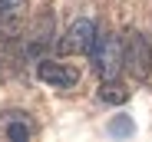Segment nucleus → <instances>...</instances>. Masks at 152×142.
<instances>
[{
  "label": "nucleus",
  "instance_id": "1",
  "mask_svg": "<svg viewBox=\"0 0 152 142\" xmlns=\"http://www.w3.org/2000/svg\"><path fill=\"white\" fill-rule=\"evenodd\" d=\"M89 56H93V66L99 69L103 79H116V76H119V66L126 63V60H122V50H119V40H116L113 33H99Z\"/></svg>",
  "mask_w": 152,
  "mask_h": 142
},
{
  "label": "nucleus",
  "instance_id": "2",
  "mask_svg": "<svg viewBox=\"0 0 152 142\" xmlns=\"http://www.w3.org/2000/svg\"><path fill=\"white\" fill-rule=\"evenodd\" d=\"M126 66H129V73L136 79H149L152 76V50L142 33H129L126 36Z\"/></svg>",
  "mask_w": 152,
  "mask_h": 142
},
{
  "label": "nucleus",
  "instance_id": "3",
  "mask_svg": "<svg viewBox=\"0 0 152 142\" xmlns=\"http://www.w3.org/2000/svg\"><path fill=\"white\" fill-rule=\"evenodd\" d=\"M96 23L89 20V17H83V20H76L73 27H69V33L63 36V43H60V50L63 53H93V43H96Z\"/></svg>",
  "mask_w": 152,
  "mask_h": 142
},
{
  "label": "nucleus",
  "instance_id": "4",
  "mask_svg": "<svg viewBox=\"0 0 152 142\" xmlns=\"http://www.w3.org/2000/svg\"><path fill=\"white\" fill-rule=\"evenodd\" d=\"M37 76H40L46 86H56V89H69L76 79H80L73 69H66L63 63H53V60H43V63L37 66Z\"/></svg>",
  "mask_w": 152,
  "mask_h": 142
},
{
  "label": "nucleus",
  "instance_id": "5",
  "mask_svg": "<svg viewBox=\"0 0 152 142\" xmlns=\"http://www.w3.org/2000/svg\"><path fill=\"white\" fill-rule=\"evenodd\" d=\"M99 99L113 103V106H122L126 99H129V89H126L122 83H116V79H103V86H99Z\"/></svg>",
  "mask_w": 152,
  "mask_h": 142
},
{
  "label": "nucleus",
  "instance_id": "6",
  "mask_svg": "<svg viewBox=\"0 0 152 142\" xmlns=\"http://www.w3.org/2000/svg\"><path fill=\"white\" fill-rule=\"evenodd\" d=\"M109 135H132V119H129V116H116V119L109 122Z\"/></svg>",
  "mask_w": 152,
  "mask_h": 142
},
{
  "label": "nucleus",
  "instance_id": "7",
  "mask_svg": "<svg viewBox=\"0 0 152 142\" xmlns=\"http://www.w3.org/2000/svg\"><path fill=\"white\" fill-rule=\"evenodd\" d=\"M7 135L17 139V142H23V139L30 135V129H27V122H10V126H7Z\"/></svg>",
  "mask_w": 152,
  "mask_h": 142
},
{
  "label": "nucleus",
  "instance_id": "8",
  "mask_svg": "<svg viewBox=\"0 0 152 142\" xmlns=\"http://www.w3.org/2000/svg\"><path fill=\"white\" fill-rule=\"evenodd\" d=\"M20 7H23V0H0V13H7V17L17 13Z\"/></svg>",
  "mask_w": 152,
  "mask_h": 142
}]
</instances>
